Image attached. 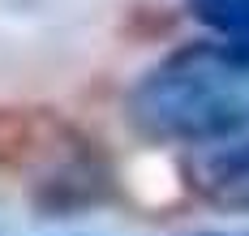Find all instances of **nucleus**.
<instances>
[{
	"label": "nucleus",
	"mask_w": 249,
	"mask_h": 236,
	"mask_svg": "<svg viewBox=\"0 0 249 236\" xmlns=\"http://www.w3.org/2000/svg\"><path fill=\"white\" fill-rule=\"evenodd\" d=\"M129 125L159 146L249 133V43L198 39L159 56L124 99Z\"/></svg>",
	"instance_id": "1"
},
{
	"label": "nucleus",
	"mask_w": 249,
	"mask_h": 236,
	"mask_svg": "<svg viewBox=\"0 0 249 236\" xmlns=\"http://www.w3.org/2000/svg\"><path fill=\"white\" fill-rule=\"evenodd\" d=\"M180 176L198 202L228 215H249V133L194 146Z\"/></svg>",
	"instance_id": "2"
},
{
	"label": "nucleus",
	"mask_w": 249,
	"mask_h": 236,
	"mask_svg": "<svg viewBox=\"0 0 249 236\" xmlns=\"http://www.w3.org/2000/svg\"><path fill=\"white\" fill-rule=\"evenodd\" d=\"M185 13L219 39L249 43V0H185Z\"/></svg>",
	"instance_id": "3"
},
{
	"label": "nucleus",
	"mask_w": 249,
	"mask_h": 236,
	"mask_svg": "<svg viewBox=\"0 0 249 236\" xmlns=\"http://www.w3.org/2000/svg\"><path fill=\"white\" fill-rule=\"evenodd\" d=\"M194 236H249V232H194Z\"/></svg>",
	"instance_id": "4"
}]
</instances>
